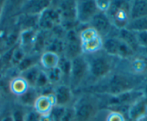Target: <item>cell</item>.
Listing matches in <instances>:
<instances>
[{
	"instance_id": "cell-1",
	"label": "cell",
	"mask_w": 147,
	"mask_h": 121,
	"mask_svg": "<svg viewBox=\"0 0 147 121\" xmlns=\"http://www.w3.org/2000/svg\"><path fill=\"white\" fill-rule=\"evenodd\" d=\"M139 79L136 75L120 70L111 72L100 81L88 86V92L97 95H115L136 89Z\"/></svg>"
},
{
	"instance_id": "cell-2",
	"label": "cell",
	"mask_w": 147,
	"mask_h": 121,
	"mask_svg": "<svg viewBox=\"0 0 147 121\" xmlns=\"http://www.w3.org/2000/svg\"><path fill=\"white\" fill-rule=\"evenodd\" d=\"M88 64V86L100 81L115 70L117 58L110 56L103 49L94 53L84 55Z\"/></svg>"
},
{
	"instance_id": "cell-3",
	"label": "cell",
	"mask_w": 147,
	"mask_h": 121,
	"mask_svg": "<svg viewBox=\"0 0 147 121\" xmlns=\"http://www.w3.org/2000/svg\"><path fill=\"white\" fill-rule=\"evenodd\" d=\"M100 105V99L95 94L86 92L80 95L73 104L75 121L92 120L98 112Z\"/></svg>"
},
{
	"instance_id": "cell-4",
	"label": "cell",
	"mask_w": 147,
	"mask_h": 121,
	"mask_svg": "<svg viewBox=\"0 0 147 121\" xmlns=\"http://www.w3.org/2000/svg\"><path fill=\"white\" fill-rule=\"evenodd\" d=\"M131 2L123 0L111 1L108 10L105 12L113 26L117 30L126 28L130 21Z\"/></svg>"
},
{
	"instance_id": "cell-5",
	"label": "cell",
	"mask_w": 147,
	"mask_h": 121,
	"mask_svg": "<svg viewBox=\"0 0 147 121\" xmlns=\"http://www.w3.org/2000/svg\"><path fill=\"white\" fill-rule=\"evenodd\" d=\"M102 49L110 56L119 59H129L136 52L117 36H110L103 39Z\"/></svg>"
},
{
	"instance_id": "cell-6",
	"label": "cell",
	"mask_w": 147,
	"mask_h": 121,
	"mask_svg": "<svg viewBox=\"0 0 147 121\" xmlns=\"http://www.w3.org/2000/svg\"><path fill=\"white\" fill-rule=\"evenodd\" d=\"M89 75L88 64L84 55L71 60V68L69 78V86L72 91L78 89L86 81Z\"/></svg>"
},
{
	"instance_id": "cell-7",
	"label": "cell",
	"mask_w": 147,
	"mask_h": 121,
	"mask_svg": "<svg viewBox=\"0 0 147 121\" xmlns=\"http://www.w3.org/2000/svg\"><path fill=\"white\" fill-rule=\"evenodd\" d=\"M79 34L83 55L94 53L102 49V37L91 26L86 25L83 29L79 31Z\"/></svg>"
},
{
	"instance_id": "cell-8",
	"label": "cell",
	"mask_w": 147,
	"mask_h": 121,
	"mask_svg": "<svg viewBox=\"0 0 147 121\" xmlns=\"http://www.w3.org/2000/svg\"><path fill=\"white\" fill-rule=\"evenodd\" d=\"M105 97L106 105L111 107H129L132 104L144 98L142 90L134 89L115 95H102Z\"/></svg>"
},
{
	"instance_id": "cell-9",
	"label": "cell",
	"mask_w": 147,
	"mask_h": 121,
	"mask_svg": "<svg viewBox=\"0 0 147 121\" xmlns=\"http://www.w3.org/2000/svg\"><path fill=\"white\" fill-rule=\"evenodd\" d=\"M82 55L83 53L79 31L76 28L66 31L64 37V52L63 55L72 60Z\"/></svg>"
},
{
	"instance_id": "cell-10",
	"label": "cell",
	"mask_w": 147,
	"mask_h": 121,
	"mask_svg": "<svg viewBox=\"0 0 147 121\" xmlns=\"http://www.w3.org/2000/svg\"><path fill=\"white\" fill-rule=\"evenodd\" d=\"M77 21L80 25H88L93 17L99 12L95 0L76 1Z\"/></svg>"
},
{
	"instance_id": "cell-11",
	"label": "cell",
	"mask_w": 147,
	"mask_h": 121,
	"mask_svg": "<svg viewBox=\"0 0 147 121\" xmlns=\"http://www.w3.org/2000/svg\"><path fill=\"white\" fill-rule=\"evenodd\" d=\"M61 24V15L59 10L52 5L39 15L38 28L51 31L56 25Z\"/></svg>"
},
{
	"instance_id": "cell-12",
	"label": "cell",
	"mask_w": 147,
	"mask_h": 121,
	"mask_svg": "<svg viewBox=\"0 0 147 121\" xmlns=\"http://www.w3.org/2000/svg\"><path fill=\"white\" fill-rule=\"evenodd\" d=\"M88 25L95 29L103 39L112 36L113 29H115L110 23L106 13L101 12H98L93 17Z\"/></svg>"
},
{
	"instance_id": "cell-13",
	"label": "cell",
	"mask_w": 147,
	"mask_h": 121,
	"mask_svg": "<svg viewBox=\"0 0 147 121\" xmlns=\"http://www.w3.org/2000/svg\"><path fill=\"white\" fill-rule=\"evenodd\" d=\"M73 91L68 84L61 83L53 88V95L56 101V105L63 107L73 105Z\"/></svg>"
},
{
	"instance_id": "cell-14",
	"label": "cell",
	"mask_w": 147,
	"mask_h": 121,
	"mask_svg": "<svg viewBox=\"0 0 147 121\" xmlns=\"http://www.w3.org/2000/svg\"><path fill=\"white\" fill-rule=\"evenodd\" d=\"M49 0H31L22 2L20 8L21 15H39L51 5Z\"/></svg>"
},
{
	"instance_id": "cell-15",
	"label": "cell",
	"mask_w": 147,
	"mask_h": 121,
	"mask_svg": "<svg viewBox=\"0 0 147 121\" xmlns=\"http://www.w3.org/2000/svg\"><path fill=\"white\" fill-rule=\"evenodd\" d=\"M55 105L56 101L53 94H40L35 100L32 108L41 116H49Z\"/></svg>"
},
{
	"instance_id": "cell-16",
	"label": "cell",
	"mask_w": 147,
	"mask_h": 121,
	"mask_svg": "<svg viewBox=\"0 0 147 121\" xmlns=\"http://www.w3.org/2000/svg\"><path fill=\"white\" fill-rule=\"evenodd\" d=\"M38 31V28H28L20 31L18 44L27 54L32 52Z\"/></svg>"
},
{
	"instance_id": "cell-17",
	"label": "cell",
	"mask_w": 147,
	"mask_h": 121,
	"mask_svg": "<svg viewBox=\"0 0 147 121\" xmlns=\"http://www.w3.org/2000/svg\"><path fill=\"white\" fill-rule=\"evenodd\" d=\"M144 98L136 101L128 108L127 114L130 120L138 121L146 115L147 102Z\"/></svg>"
},
{
	"instance_id": "cell-18",
	"label": "cell",
	"mask_w": 147,
	"mask_h": 121,
	"mask_svg": "<svg viewBox=\"0 0 147 121\" xmlns=\"http://www.w3.org/2000/svg\"><path fill=\"white\" fill-rule=\"evenodd\" d=\"M51 36V31L38 29L36 34V37H35L32 52L41 55L44 51H46V46Z\"/></svg>"
},
{
	"instance_id": "cell-19",
	"label": "cell",
	"mask_w": 147,
	"mask_h": 121,
	"mask_svg": "<svg viewBox=\"0 0 147 121\" xmlns=\"http://www.w3.org/2000/svg\"><path fill=\"white\" fill-rule=\"evenodd\" d=\"M8 87H9V92L12 94L18 97V96L23 94L28 90L30 86L28 83V82L22 76L18 75L16 76L13 77L9 81Z\"/></svg>"
},
{
	"instance_id": "cell-20",
	"label": "cell",
	"mask_w": 147,
	"mask_h": 121,
	"mask_svg": "<svg viewBox=\"0 0 147 121\" xmlns=\"http://www.w3.org/2000/svg\"><path fill=\"white\" fill-rule=\"evenodd\" d=\"M115 36H117L118 38H120L124 42H125L136 53L138 52L140 46L138 45L135 32L125 28H122V29L117 30Z\"/></svg>"
},
{
	"instance_id": "cell-21",
	"label": "cell",
	"mask_w": 147,
	"mask_h": 121,
	"mask_svg": "<svg viewBox=\"0 0 147 121\" xmlns=\"http://www.w3.org/2000/svg\"><path fill=\"white\" fill-rule=\"evenodd\" d=\"M60 56L50 51H44L40 55V65L44 70L52 69L58 66Z\"/></svg>"
},
{
	"instance_id": "cell-22",
	"label": "cell",
	"mask_w": 147,
	"mask_h": 121,
	"mask_svg": "<svg viewBox=\"0 0 147 121\" xmlns=\"http://www.w3.org/2000/svg\"><path fill=\"white\" fill-rule=\"evenodd\" d=\"M39 96H40V92L35 87L30 86L23 94L17 98H18V102L19 105L25 107H32L35 100Z\"/></svg>"
},
{
	"instance_id": "cell-23",
	"label": "cell",
	"mask_w": 147,
	"mask_h": 121,
	"mask_svg": "<svg viewBox=\"0 0 147 121\" xmlns=\"http://www.w3.org/2000/svg\"><path fill=\"white\" fill-rule=\"evenodd\" d=\"M146 16H147L146 0H136L131 2L130 19L134 20Z\"/></svg>"
},
{
	"instance_id": "cell-24",
	"label": "cell",
	"mask_w": 147,
	"mask_h": 121,
	"mask_svg": "<svg viewBox=\"0 0 147 121\" xmlns=\"http://www.w3.org/2000/svg\"><path fill=\"white\" fill-rule=\"evenodd\" d=\"M40 55L33 53V52L27 54L25 56V57L22 59V61L15 68L17 71H18V75L20 72L25 70L29 69V68H32V67L35 66V65L40 64Z\"/></svg>"
},
{
	"instance_id": "cell-25",
	"label": "cell",
	"mask_w": 147,
	"mask_h": 121,
	"mask_svg": "<svg viewBox=\"0 0 147 121\" xmlns=\"http://www.w3.org/2000/svg\"><path fill=\"white\" fill-rule=\"evenodd\" d=\"M41 70L42 68L40 67V64H38V65H35V66L32 67L29 69L25 70L23 72H20L19 75L22 76L28 82L30 86L34 87L37 78L38 77V75Z\"/></svg>"
},
{
	"instance_id": "cell-26",
	"label": "cell",
	"mask_w": 147,
	"mask_h": 121,
	"mask_svg": "<svg viewBox=\"0 0 147 121\" xmlns=\"http://www.w3.org/2000/svg\"><path fill=\"white\" fill-rule=\"evenodd\" d=\"M46 51L53 52L59 56L63 55L64 52V38L56 37L52 34L51 38L46 46Z\"/></svg>"
},
{
	"instance_id": "cell-27",
	"label": "cell",
	"mask_w": 147,
	"mask_h": 121,
	"mask_svg": "<svg viewBox=\"0 0 147 121\" xmlns=\"http://www.w3.org/2000/svg\"><path fill=\"white\" fill-rule=\"evenodd\" d=\"M38 17L39 15H21L19 23V27L21 30L28 28H38Z\"/></svg>"
},
{
	"instance_id": "cell-28",
	"label": "cell",
	"mask_w": 147,
	"mask_h": 121,
	"mask_svg": "<svg viewBox=\"0 0 147 121\" xmlns=\"http://www.w3.org/2000/svg\"><path fill=\"white\" fill-rule=\"evenodd\" d=\"M126 28L135 33L147 31V16L131 20Z\"/></svg>"
},
{
	"instance_id": "cell-29",
	"label": "cell",
	"mask_w": 147,
	"mask_h": 121,
	"mask_svg": "<svg viewBox=\"0 0 147 121\" xmlns=\"http://www.w3.org/2000/svg\"><path fill=\"white\" fill-rule=\"evenodd\" d=\"M131 58V73L134 75H139L143 73L146 70L147 63L143 58L135 57Z\"/></svg>"
},
{
	"instance_id": "cell-30",
	"label": "cell",
	"mask_w": 147,
	"mask_h": 121,
	"mask_svg": "<svg viewBox=\"0 0 147 121\" xmlns=\"http://www.w3.org/2000/svg\"><path fill=\"white\" fill-rule=\"evenodd\" d=\"M45 72H46V75L49 78L51 84L53 85V86H55L56 85L63 83V74L58 66L54 68H52V69L45 70Z\"/></svg>"
},
{
	"instance_id": "cell-31",
	"label": "cell",
	"mask_w": 147,
	"mask_h": 121,
	"mask_svg": "<svg viewBox=\"0 0 147 121\" xmlns=\"http://www.w3.org/2000/svg\"><path fill=\"white\" fill-rule=\"evenodd\" d=\"M58 67L62 72L63 80H64V78L68 80V83H69V75H70L71 68V60L66 58L64 55H61V56H60Z\"/></svg>"
},
{
	"instance_id": "cell-32",
	"label": "cell",
	"mask_w": 147,
	"mask_h": 121,
	"mask_svg": "<svg viewBox=\"0 0 147 121\" xmlns=\"http://www.w3.org/2000/svg\"><path fill=\"white\" fill-rule=\"evenodd\" d=\"M50 86H51L50 81H49V78H48L47 75H46V72H45L44 70L42 69L40 70V73H39L38 77L37 78L36 82L35 83V86L34 87L39 92H42V91L45 90L46 89H47L48 87H49ZM53 86V85H52Z\"/></svg>"
},
{
	"instance_id": "cell-33",
	"label": "cell",
	"mask_w": 147,
	"mask_h": 121,
	"mask_svg": "<svg viewBox=\"0 0 147 121\" xmlns=\"http://www.w3.org/2000/svg\"><path fill=\"white\" fill-rule=\"evenodd\" d=\"M26 55V52L22 49V48H21L20 46H19V44H18L17 46H15V47L13 48V49H12L9 64H11V65L13 67H15V68H16L18 65V64L22 61V59L25 57V56Z\"/></svg>"
},
{
	"instance_id": "cell-34",
	"label": "cell",
	"mask_w": 147,
	"mask_h": 121,
	"mask_svg": "<svg viewBox=\"0 0 147 121\" xmlns=\"http://www.w3.org/2000/svg\"><path fill=\"white\" fill-rule=\"evenodd\" d=\"M27 111L25 110V107L18 104V106L13 108L11 115L13 118L14 121H25Z\"/></svg>"
},
{
	"instance_id": "cell-35",
	"label": "cell",
	"mask_w": 147,
	"mask_h": 121,
	"mask_svg": "<svg viewBox=\"0 0 147 121\" xmlns=\"http://www.w3.org/2000/svg\"><path fill=\"white\" fill-rule=\"evenodd\" d=\"M65 109H66V107L55 105L53 107V109H52L50 115H49V117L51 118V120L61 121L62 116H63V113H64Z\"/></svg>"
},
{
	"instance_id": "cell-36",
	"label": "cell",
	"mask_w": 147,
	"mask_h": 121,
	"mask_svg": "<svg viewBox=\"0 0 147 121\" xmlns=\"http://www.w3.org/2000/svg\"><path fill=\"white\" fill-rule=\"evenodd\" d=\"M106 121H126L122 112L118 110H112L107 115Z\"/></svg>"
},
{
	"instance_id": "cell-37",
	"label": "cell",
	"mask_w": 147,
	"mask_h": 121,
	"mask_svg": "<svg viewBox=\"0 0 147 121\" xmlns=\"http://www.w3.org/2000/svg\"><path fill=\"white\" fill-rule=\"evenodd\" d=\"M61 121H75V114L73 105L66 107Z\"/></svg>"
},
{
	"instance_id": "cell-38",
	"label": "cell",
	"mask_w": 147,
	"mask_h": 121,
	"mask_svg": "<svg viewBox=\"0 0 147 121\" xmlns=\"http://www.w3.org/2000/svg\"><path fill=\"white\" fill-rule=\"evenodd\" d=\"M140 48H147V31L135 33Z\"/></svg>"
},
{
	"instance_id": "cell-39",
	"label": "cell",
	"mask_w": 147,
	"mask_h": 121,
	"mask_svg": "<svg viewBox=\"0 0 147 121\" xmlns=\"http://www.w3.org/2000/svg\"><path fill=\"white\" fill-rule=\"evenodd\" d=\"M95 2L99 12H105V13L108 10L111 3V1L108 0H95Z\"/></svg>"
},
{
	"instance_id": "cell-40",
	"label": "cell",
	"mask_w": 147,
	"mask_h": 121,
	"mask_svg": "<svg viewBox=\"0 0 147 121\" xmlns=\"http://www.w3.org/2000/svg\"><path fill=\"white\" fill-rule=\"evenodd\" d=\"M41 115H39L34 109L27 111L25 121H40Z\"/></svg>"
},
{
	"instance_id": "cell-41",
	"label": "cell",
	"mask_w": 147,
	"mask_h": 121,
	"mask_svg": "<svg viewBox=\"0 0 147 121\" xmlns=\"http://www.w3.org/2000/svg\"><path fill=\"white\" fill-rule=\"evenodd\" d=\"M0 121H14V120L12 115H11V113H9L2 117V118L0 119Z\"/></svg>"
},
{
	"instance_id": "cell-42",
	"label": "cell",
	"mask_w": 147,
	"mask_h": 121,
	"mask_svg": "<svg viewBox=\"0 0 147 121\" xmlns=\"http://www.w3.org/2000/svg\"><path fill=\"white\" fill-rule=\"evenodd\" d=\"M5 2H4V1H0V18L2 16V12H3L4 10V7H5Z\"/></svg>"
},
{
	"instance_id": "cell-43",
	"label": "cell",
	"mask_w": 147,
	"mask_h": 121,
	"mask_svg": "<svg viewBox=\"0 0 147 121\" xmlns=\"http://www.w3.org/2000/svg\"><path fill=\"white\" fill-rule=\"evenodd\" d=\"M40 121H52L49 116H41Z\"/></svg>"
},
{
	"instance_id": "cell-44",
	"label": "cell",
	"mask_w": 147,
	"mask_h": 121,
	"mask_svg": "<svg viewBox=\"0 0 147 121\" xmlns=\"http://www.w3.org/2000/svg\"><path fill=\"white\" fill-rule=\"evenodd\" d=\"M143 92V94H144V97H147V83L145 85V86L144 87V89H141Z\"/></svg>"
},
{
	"instance_id": "cell-45",
	"label": "cell",
	"mask_w": 147,
	"mask_h": 121,
	"mask_svg": "<svg viewBox=\"0 0 147 121\" xmlns=\"http://www.w3.org/2000/svg\"><path fill=\"white\" fill-rule=\"evenodd\" d=\"M3 83H2V81L1 79H0V94H2V90H3Z\"/></svg>"
},
{
	"instance_id": "cell-46",
	"label": "cell",
	"mask_w": 147,
	"mask_h": 121,
	"mask_svg": "<svg viewBox=\"0 0 147 121\" xmlns=\"http://www.w3.org/2000/svg\"><path fill=\"white\" fill-rule=\"evenodd\" d=\"M144 50H145V54L147 55V48H144Z\"/></svg>"
}]
</instances>
